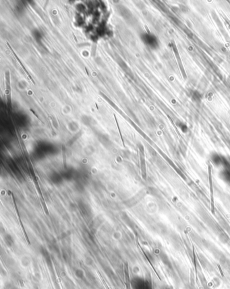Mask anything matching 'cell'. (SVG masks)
Here are the masks:
<instances>
[{
  "label": "cell",
  "mask_w": 230,
  "mask_h": 289,
  "mask_svg": "<svg viewBox=\"0 0 230 289\" xmlns=\"http://www.w3.org/2000/svg\"><path fill=\"white\" fill-rule=\"evenodd\" d=\"M5 78H6V91H5V94L7 95V97L8 98V101L10 102L11 100V96H10V93H11V87H10V81H9V72H8L5 74Z\"/></svg>",
  "instance_id": "1"
},
{
  "label": "cell",
  "mask_w": 230,
  "mask_h": 289,
  "mask_svg": "<svg viewBox=\"0 0 230 289\" xmlns=\"http://www.w3.org/2000/svg\"><path fill=\"white\" fill-rule=\"evenodd\" d=\"M7 44H8V46H9V49H10V50H11V51H12V53H13V54H14V56H15V57H16V60H18V61L19 64H20V66H22V69H23L24 70V72H26V74H27V75H28V77H29V78H30V81H32V82H33V83H34H34H35V82H34V81H33V78H32V77H31V76H30V74H28V72L27 71V70H26V68H25V67H24V66H23V64H22V62H21V61H20V59H19V58H18V56H16V53H15V52H14V51H13V50H12V47H10V46H9V43H7Z\"/></svg>",
  "instance_id": "2"
},
{
  "label": "cell",
  "mask_w": 230,
  "mask_h": 289,
  "mask_svg": "<svg viewBox=\"0 0 230 289\" xmlns=\"http://www.w3.org/2000/svg\"><path fill=\"white\" fill-rule=\"evenodd\" d=\"M192 98L194 100H195V101H200V98H201V96L198 93V92H197V91H194V92H192Z\"/></svg>",
  "instance_id": "3"
},
{
  "label": "cell",
  "mask_w": 230,
  "mask_h": 289,
  "mask_svg": "<svg viewBox=\"0 0 230 289\" xmlns=\"http://www.w3.org/2000/svg\"><path fill=\"white\" fill-rule=\"evenodd\" d=\"M217 267H218V270L219 271V272H220V274H221V276H223L224 275H223V270H222V269H221V266L219 265H217Z\"/></svg>",
  "instance_id": "4"
}]
</instances>
